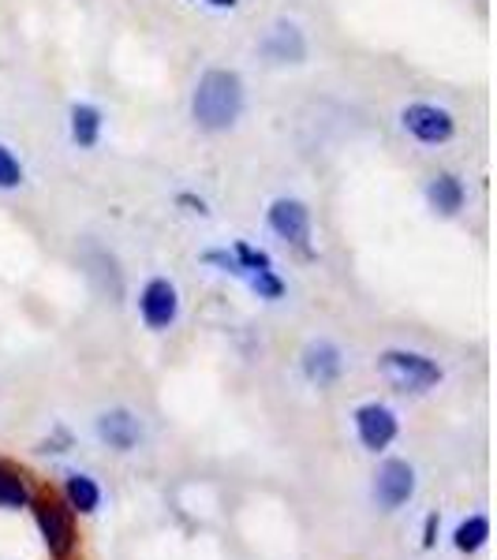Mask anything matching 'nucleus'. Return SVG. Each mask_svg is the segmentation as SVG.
I'll return each instance as SVG.
<instances>
[{"label": "nucleus", "mask_w": 497, "mask_h": 560, "mask_svg": "<svg viewBox=\"0 0 497 560\" xmlns=\"http://www.w3.org/2000/svg\"><path fill=\"white\" fill-rule=\"evenodd\" d=\"M192 116L203 131H229L243 116V79L229 68H210L198 75L192 94Z\"/></svg>", "instance_id": "f257e3e1"}, {"label": "nucleus", "mask_w": 497, "mask_h": 560, "mask_svg": "<svg viewBox=\"0 0 497 560\" xmlns=\"http://www.w3.org/2000/svg\"><path fill=\"white\" fill-rule=\"evenodd\" d=\"M378 374L390 382L396 393H427L441 382V366L434 363L423 351H404V348H390L378 355Z\"/></svg>", "instance_id": "f03ea898"}, {"label": "nucleus", "mask_w": 497, "mask_h": 560, "mask_svg": "<svg viewBox=\"0 0 497 560\" xmlns=\"http://www.w3.org/2000/svg\"><path fill=\"white\" fill-rule=\"evenodd\" d=\"M31 512H34V523H38L49 557L68 560L76 553L79 538H76V523H71V509H65L60 501H53V497H38V501H31Z\"/></svg>", "instance_id": "7ed1b4c3"}, {"label": "nucleus", "mask_w": 497, "mask_h": 560, "mask_svg": "<svg viewBox=\"0 0 497 560\" xmlns=\"http://www.w3.org/2000/svg\"><path fill=\"white\" fill-rule=\"evenodd\" d=\"M401 124L412 139H419L423 147H446L449 139L456 135V120L449 108L430 105V102H415L401 113Z\"/></svg>", "instance_id": "20e7f679"}, {"label": "nucleus", "mask_w": 497, "mask_h": 560, "mask_svg": "<svg viewBox=\"0 0 497 560\" xmlns=\"http://www.w3.org/2000/svg\"><path fill=\"white\" fill-rule=\"evenodd\" d=\"M139 314H142V322H147V329L153 332L173 329V322L180 318V292L173 280L169 277L147 280V288H142V295H139Z\"/></svg>", "instance_id": "39448f33"}, {"label": "nucleus", "mask_w": 497, "mask_h": 560, "mask_svg": "<svg viewBox=\"0 0 497 560\" xmlns=\"http://www.w3.org/2000/svg\"><path fill=\"white\" fill-rule=\"evenodd\" d=\"M415 497V467L408 459H385L374 475V501L378 509L385 512H396L404 509Z\"/></svg>", "instance_id": "423d86ee"}, {"label": "nucleus", "mask_w": 497, "mask_h": 560, "mask_svg": "<svg viewBox=\"0 0 497 560\" xmlns=\"http://www.w3.org/2000/svg\"><path fill=\"white\" fill-rule=\"evenodd\" d=\"M266 221L274 229V236L292 243V247H307V240H311V210L300 198H274Z\"/></svg>", "instance_id": "0eeeda50"}, {"label": "nucleus", "mask_w": 497, "mask_h": 560, "mask_svg": "<svg viewBox=\"0 0 497 560\" xmlns=\"http://www.w3.org/2000/svg\"><path fill=\"white\" fill-rule=\"evenodd\" d=\"M356 433L367 453H382V448H390L396 441L401 422H396V415L385 404H363V408H356Z\"/></svg>", "instance_id": "6e6552de"}, {"label": "nucleus", "mask_w": 497, "mask_h": 560, "mask_svg": "<svg viewBox=\"0 0 497 560\" xmlns=\"http://www.w3.org/2000/svg\"><path fill=\"white\" fill-rule=\"evenodd\" d=\"M97 438H102L108 448H116V453H131L142 441V427L128 408H113L97 419Z\"/></svg>", "instance_id": "1a4fd4ad"}, {"label": "nucleus", "mask_w": 497, "mask_h": 560, "mask_svg": "<svg viewBox=\"0 0 497 560\" xmlns=\"http://www.w3.org/2000/svg\"><path fill=\"white\" fill-rule=\"evenodd\" d=\"M262 52H266L269 60H277V65H303L307 60V38L303 31L296 23H274V31H269V38L262 42Z\"/></svg>", "instance_id": "9d476101"}, {"label": "nucleus", "mask_w": 497, "mask_h": 560, "mask_svg": "<svg viewBox=\"0 0 497 560\" xmlns=\"http://www.w3.org/2000/svg\"><path fill=\"white\" fill-rule=\"evenodd\" d=\"M345 370V359H340V348L330 345V340H314L303 351V374L311 377L314 385H333Z\"/></svg>", "instance_id": "9b49d317"}, {"label": "nucleus", "mask_w": 497, "mask_h": 560, "mask_svg": "<svg viewBox=\"0 0 497 560\" xmlns=\"http://www.w3.org/2000/svg\"><path fill=\"white\" fill-rule=\"evenodd\" d=\"M464 184H460V176L453 173H438L427 184V202H430V210L434 213H441V217H456L460 210H464Z\"/></svg>", "instance_id": "f8f14e48"}, {"label": "nucleus", "mask_w": 497, "mask_h": 560, "mask_svg": "<svg viewBox=\"0 0 497 560\" xmlns=\"http://www.w3.org/2000/svg\"><path fill=\"white\" fill-rule=\"evenodd\" d=\"M65 501L71 512H79V516H94V512L102 509V486H97L90 475L71 471L65 482Z\"/></svg>", "instance_id": "ddd939ff"}, {"label": "nucleus", "mask_w": 497, "mask_h": 560, "mask_svg": "<svg viewBox=\"0 0 497 560\" xmlns=\"http://www.w3.org/2000/svg\"><path fill=\"white\" fill-rule=\"evenodd\" d=\"M102 139V108L97 105H71V142L79 150H94Z\"/></svg>", "instance_id": "4468645a"}, {"label": "nucleus", "mask_w": 497, "mask_h": 560, "mask_svg": "<svg viewBox=\"0 0 497 560\" xmlns=\"http://www.w3.org/2000/svg\"><path fill=\"white\" fill-rule=\"evenodd\" d=\"M486 538H490V520H486V516H467L456 527L453 546L460 549V553H478V549L486 546Z\"/></svg>", "instance_id": "2eb2a0df"}, {"label": "nucleus", "mask_w": 497, "mask_h": 560, "mask_svg": "<svg viewBox=\"0 0 497 560\" xmlns=\"http://www.w3.org/2000/svg\"><path fill=\"white\" fill-rule=\"evenodd\" d=\"M0 504H4V509H26V504H31V490H26L20 471L0 467Z\"/></svg>", "instance_id": "dca6fc26"}, {"label": "nucleus", "mask_w": 497, "mask_h": 560, "mask_svg": "<svg viewBox=\"0 0 497 560\" xmlns=\"http://www.w3.org/2000/svg\"><path fill=\"white\" fill-rule=\"evenodd\" d=\"M232 258L240 261V277H243V280L255 273V269H269V266H274V258H269L266 250L251 247L247 240H236V243H232Z\"/></svg>", "instance_id": "f3484780"}, {"label": "nucleus", "mask_w": 497, "mask_h": 560, "mask_svg": "<svg viewBox=\"0 0 497 560\" xmlns=\"http://www.w3.org/2000/svg\"><path fill=\"white\" fill-rule=\"evenodd\" d=\"M247 284L258 292V300H269V303H277L285 295V280L274 273V266H269V269H255V273L247 277Z\"/></svg>", "instance_id": "a211bd4d"}, {"label": "nucleus", "mask_w": 497, "mask_h": 560, "mask_svg": "<svg viewBox=\"0 0 497 560\" xmlns=\"http://www.w3.org/2000/svg\"><path fill=\"white\" fill-rule=\"evenodd\" d=\"M23 184V165L12 150L0 142V191H12V187Z\"/></svg>", "instance_id": "6ab92c4d"}, {"label": "nucleus", "mask_w": 497, "mask_h": 560, "mask_svg": "<svg viewBox=\"0 0 497 560\" xmlns=\"http://www.w3.org/2000/svg\"><path fill=\"white\" fill-rule=\"evenodd\" d=\"M434 541H438V516H427V523H423V549H434Z\"/></svg>", "instance_id": "aec40b11"}, {"label": "nucleus", "mask_w": 497, "mask_h": 560, "mask_svg": "<svg viewBox=\"0 0 497 560\" xmlns=\"http://www.w3.org/2000/svg\"><path fill=\"white\" fill-rule=\"evenodd\" d=\"M210 8H221V12H232V8L240 4V0H206Z\"/></svg>", "instance_id": "412c9836"}]
</instances>
